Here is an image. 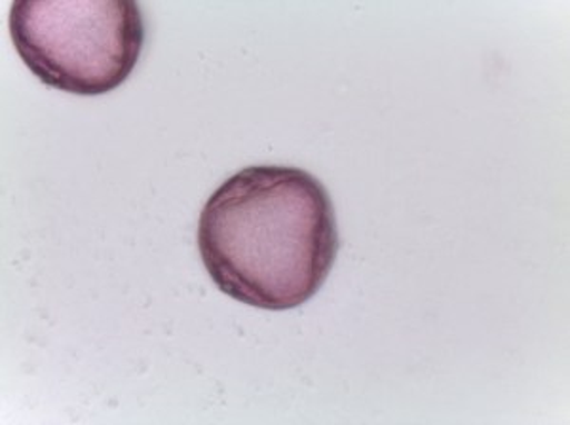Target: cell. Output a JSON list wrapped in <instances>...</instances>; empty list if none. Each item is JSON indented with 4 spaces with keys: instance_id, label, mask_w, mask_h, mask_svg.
Listing matches in <instances>:
<instances>
[{
    "instance_id": "2",
    "label": "cell",
    "mask_w": 570,
    "mask_h": 425,
    "mask_svg": "<svg viewBox=\"0 0 570 425\" xmlns=\"http://www.w3.org/2000/svg\"><path fill=\"white\" fill-rule=\"evenodd\" d=\"M8 26L35 77L77 96L124 85L145 42L141 8L131 0H18Z\"/></svg>"
},
{
    "instance_id": "1",
    "label": "cell",
    "mask_w": 570,
    "mask_h": 425,
    "mask_svg": "<svg viewBox=\"0 0 570 425\" xmlns=\"http://www.w3.org/2000/svg\"><path fill=\"white\" fill-rule=\"evenodd\" d=\"M198 249L214 284L234 300L273 312L298 308L335 265V207L305 169L252 166L206 201Z\"/></svg>"
}]
</instances>
